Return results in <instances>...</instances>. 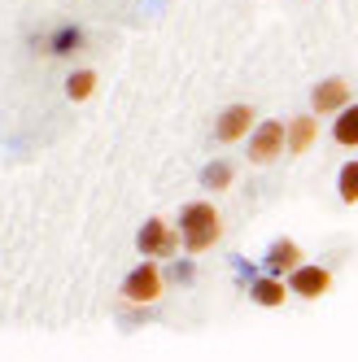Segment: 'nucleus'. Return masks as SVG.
<instances>
[{
	"label": "nucleus",
	"instance_id": "39448f33",
	"mask_svg": "<svg viewBox=\"0 0 358 362\" xmlns=\"http://www.w3.org/2000/svg\"><path fill=\"white\" fill-rule=\"evenodd\" d=\"M289 293L301 297V301H319L332 293V271L319 267V262H301L293 275H289Z\"/></svg>",
	"mask_w": 358,
	"mask_h": 362
},
{
	"label": "nucleus",
	"instance_id": "0eeeda50",
	"mask_svg": "<svg viewBox=\"0 0 358 362\" xmlns=\"http://www.w3.org/2000/svg\"><path fill=\"white\" fill-rule=\"evenodd\" d=\"M253 127H258V114H253V105H227L214 122V136L219 144H236V140H249Z\"/></svg>",
	"mask_w": 358,
	"mask_h": 362
},
{
	"label": "nucleus",
	"instance_id": "f03ea898",
	"mask_svg": "<svg viewBox=\"0 0 358 362\" xmlns=\"http://www.w3.org/2000/svg\"><path fill=\"white\" fill-rule=\"evenodd\" d=\"M122 301L127 305H153V301H162V293H166V275H162V267L158 262H136L132 271H127V279H122Z\"/></svg>",
	"mask_w": 358,
	"mask_h": 362
},
{
	"label": "nucleus",
	"instance_id": "7ed1b4c3",
	"mask_svg": "<svg viewBox=\"0 0 358 362\" xmlns=\"http://www.w3.org/2000/svg\"><path fill=\"white\" fill-rule=\"evenodd\" d=\"M279 153H289V122H258L253 127V136H249V153L245 158L253 166H271Z\"/></svg>",
	"mask_w": 358,
	"mask_h": 362
},
{
	"label": "nucleus",
	"instance_id": "f257e3e1",
	"mask_svg": "<svg viewBox=\"0 0 358 362\" xmlns=\"http://www.w3.org/2000/svg\"><path fill=\"white\" fill-rule=\"evenodd\" d=\"M175 227H179V240H184V253L188 257L214 249L219 236H223V218H219V210H214L210 201H188L184 210H179Z\"/></svg>",
	"mask_w": 358,
	"mask_h": 362
},
{
	"label": "nucleus",
	"instance_id": "9b49d317",
	"mask_svg": "<svg viewBox=\"0 0 358 362\" xmlns=\"http://www.w3.org/2000/svg\"><path fill=\"white\" fill-rule=\"evenodd\" d=\"M332 140H337L341 148H358V100L332 118Z\"/></svg>",
	"mask_w": 358,
	"mask_h": 362
},
{
	"label": "nucleus",
	"instance_id": "f8f14e48",
	"mask_svg": "<svg viewBox=\"0 0 358 362\" xmlns=\"http://www.w3.org/2000/svg\"><path fill=\"white\" fill-rule=\"evenodd\" d=\"M232 179H236L232 162H210L206 170H201V188H210V192H223V188H232Z\"/></svg>",
	"mask_w": 358,
	"mask_h": 362
},
{
	"label": "nucleus",
	"instance_id": "20e7f679",
	"mask_svg": "<svg viewBox=\"0 0 358 362\" xmlns=\"http://www.w3.org/2000/svg\"><path fill=\"white\" fill-rule=\"evenodd\" d=\"M136 249H140V257L158 262V257H175L184 249V240H179V227H171L166 218H149L140 227V236H136Z\"/></svg>",
	"mask_w": 358,
	"mask_h": 362
},
{
	"label": "nucleus",
	"instance_id": "6e6552de",
	"mask_svg": "<svg viewBox=\"0 0 358 362\" xmlns=\"http://www.w3.org/2000/svg\"><path fill=\"white\" fill-rule=\"evenodd\" d=\"M301 262H306V253H301V245H297V240H289V236L271 240V245H267V253H262V271H267V275H279V279H289Z\"/></svg>",
	"mask_w": 358,
	"mask_h": 362
},
{
	"label": "nucleus",
	"instance_id": "dca6fc26",
	"mask_svg": "<svg viewBox=\"0 0 358 362\" xmlns=\"http://www.w3.org/2000/svg\"><path fill=\"white\" fill-rule=\"evenodd\" d=\"M171 279H175V284H188V279H192V262H175V267H171Z\"/></svg>",
	"mask_w": 358,
	"mask_h": 362
},
{
	"label": "nucleus",
	"instance_id": "9d476101",
	"mask_svg": "<svg viewBox=\"0 0 358 362\" xmlns=\"http://www.w3.org/2000/svg\"><path fill=\"white\" fill-rule=\"evenodd\" d=\"M315 140H319V118L315 114H297L289 122V153H293V158H301V153H311Z\"/></svg>",
	"mask_w": 358,
	"mask_h": 362
},
{
	"label": "nucleus",
	"instance_id": "4468645a",
	"mask_svg": "<svg viewBox=\"0 0 358 362\" xmlns=\"http://www.w3.org/2000/svg\"><path fill=\"white\" fill-rule=\"evenodd\" d=\"M92 92H96V70H74L66 79V96L70 100H88Z\"/></svg>",
	"mask_w": 358,
	"mask_h": 362
},
{
	"label": "nucleus",
	"instance_id": "2eb2a0df",
	"mask_svg": "<svg viewBox=\"0 0 358 362\" xmlns=\"http://www.w3.org/2000/svg\"><path fill=\"white\" fill-rule=\"evenodd\" d=\"M79 40H83V35L74 31V27H62V31L53 35V53H57V57H66V53H79Z\"/></svg>",
	"mask_w": 358,
	"mask_h": 362
},
{
	"label": "nucleus",
	"instance_id": "1a4fd4ad",
	"mask_svg": "<svg viewBox=\"0 0 358 362\" xmlns=\"http://www.w3.org/2000/svg\"><path fill=\"white\" fill-rule=\"evenodd\" d=\"M293 293H289V279H279V275H253V284H249V301L253 305H262V310H279Z\"/></svg>",
	"mask_w": 358,
	"mask_h": 362
},
{
	"label": "nucleus",
	"instance_id": "ddd939ff",
	"mask_svg": "<svg viewBox=\"0 0 358 362\" xmlns=\"http://www.w3.org/2000/svg\"><path fill=\"white\" fill-rule=\"evenodd\" d=\"M337 197L345 205H358V158H350L341 170H337Z\"/></svg>",
	"mask_w": 358,
	"mask_h": 362
},
{
	"label": "nucleus",
	"instance_id": "423d86ee",
	"mask_svg": "<svg viewBox=\"0 0 358 362\" xmlns=\"http://www.w3.org/2000/svg\"><path fill=\"white\" fill-rule=\"evenodd\" d=\"M345 105H354V100H350V83L341 79V74H332V79L315 83V92H311V114L315 118H337Z\"/></svg>",
	"mask_w": 358,
	"mask_h": 362
}]
</instances>
